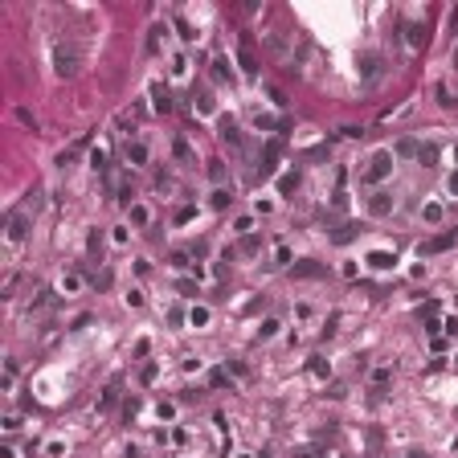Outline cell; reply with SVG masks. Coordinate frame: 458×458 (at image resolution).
<instances>
[{
	"instance_id": "obj_8",
	"label": "cell",
	"mask_w": 458,
	"mask_h": 458,
	"mask_svg": "<svg viewBox=\"0 0 458 458\" xmlns=\"http://www.w3.org/2000/svg\"><path fill=\"white\" fill-rule=\"evenodd\" d=\"M217 135H221L225 143H233V147L241 143V135H237V123H233V119H221V131H217Z\"/></svg>"
},
{
	"instance_id": "obj_20",
	"label": "cell",
	"mask_w": 458,
	"mask_h": 458,
	"mask_svg": "<svg viewBox=\"0 0 458 458\" xmlns=\"http://www.w3.org/2000/svg\"><path fill=\"white\" fill-rule=\"evenodd\" d=\"M90 164H94V172H102V168H106V151H102V147H94V156H90Z\"/></svg>"
},
{
	"instance_id": "obj_30",
	"label": "cell",
	"mask_w": 458,
	"mask_h": 458,
	"mask_svg": "<svg viewBox=\"0 0 458 458\" xmlns=\"http://www.w3.org/2000/svg\"><path fill=\"white\" fill-rule=\"evenodd\" d=\"M209 176H213V180H225V164L213 160V164H209Z\"/></svg>"
},
{
	"instance_id": "obj_25",
	"label": "cell",
	"mask_w": 458,
	"mask_h": 458,
	"mask_svg": "<svg viewBox=\"0 0 458 458\" xmlns=\"http://www.w3.org/2000/svg\"><path fill=\"white\" fill-rule=\"evenodd\" d=\"M131 221H135V225H147V209H143V205H131Z\"/></svg>"
},
{
	"instance_id": "obj_9",
	"label": "cell",
	"mask_w": 458,
	"mask_h": 458,
	"mask_svg": "<svg viewBox=\"0 0 458 458\" xmlns=\"http://www.w3.org/2000/svg\"><path fill=\"white\" fill-rule=\"evenodd\" d=\"M119 389H123V381H111V385H106V393H102V401H98V409H102V413L119 401Z\"/></svg>"
},
{
	"instance_id": "obj_3",
	"label": "cell",
	"mask_w": 458,
	"mask_h": 458,
	"mask_svg": "<svg viewBox=\"0 0 458 458\" xmlns=\"http://www.w3.org/2000/svg\"><path fill=\"white\" fill-rule=\"evenodd\" d=\"M454 241H458V229H450V233H438L434 241H421V250H417V254L425 258V254H438V250H450Z\"/></svg>"
},
{
	"instance_id": "obj_7",
	"label": "cell",
	"mask_w": 458,
	"mask_h": 458,
	"mask_svg": "<svg viewBox=\"0 0 458 458\" xmlns=\"http://www.w3.org/2000/svg\"><path fill=\"white\" fill-rule=\"evenodd\" d=\"M237 62H241V70H246V74H258V62H254V53H250V37H241V49H237Z\"/></svg>"
},
{
	"instance_id": "obj_14",
	"label": "cell",
	"mask_w": 458,
	"mask_h": 458,
	"mask_svg": "<svg viewBox=\"0 0 458 458\" xmlns=\"http://www.w3.org/2000/svg\"><path fill=\"white\" fill-rule=\"evenodd\" d=\"M389 205H393V201H389V193H376V197H372V213H376V217H381V213H389Z\"/></svg>"
},
{
	"instance_id": "obj_11",
	"label": "cell",
	"mask_w": 458,
	"mask_h": 458,
	"mask_svg": "<svg viewBox=\"0 0 458 458\" xmlns=\"http://www.w3.org/2000/svg\"><path fill=\"white\" fill-rule=\"evenodd\" d=\"M25 229H29V221L17 213V217H13V225H9V241H25Z\"/></svg>"
},
{
	"instance_id": "obj_16",
	"label": "cell",
	"mask_w": 458,
	"mask_h": 458,
	"mask_svg": "<svg viewBox=\"0 0 458 458\" xmlns=\"http://www.w3.org/2000/svg\"><path fill=\"white\" fill-rule=\"evenodd\" d=\"M209 385H213V389H225V385H229V372L213 368V372H209Z\"/></svg>"
},
{
	"instance_id": "obj_36",
	"label": "cell",
	"mask_w": 458,
	"mask_h": 458,
	"mask_svg": "<svg viewBox=\"0 0 458 458\" xmlns=\"http://www.w3.org/2000/svg\"><path fill=\"white\" fill-rule=\"evenodd\" d=\"M454 53H458V49H454Z\"/></svg>"
},
{
	"instance_id": "obj_10",
	"label": "cell",
	"mask_w": 458,
	"mask_h": 458,
	"mask_svg": "<svg viewBox=\"0 0 458 458\" xmlns=\"http://www.w3.org/2000/svg\"><path fill=\"white\" fill-rule=\"evenodd\" d=\"M127 164H135V168L147 164V147L143 143H127Z\"/></svg>"
},
{
	"instance_id": "obj_34",
	"label": "cell",
	"mask_w": 458,
	"mask_h": 458,
	"mask_svg": "<svg viewBox=\"0 0 458 458\" xmlns=\"http://www.w3.org/2000/svg\"><path fill=\"white\" fill-rule=\"evenodd\" d=\"M450 193H454V197H458V172H454V176H450Z\"/></svg>"
},
{
	"instance_id": "obj_1",
	"label": "cell",
	"mask_w": 458,
	"mask_h": 458,
	"mask_svg": "<svg viewBox=\"0 0 458 458\" xmlns=\"http://www.w3.org/2000/svg\"><path fill=\"white\" fill-rule=\"evenodd\" d=\"M53 62H58V74H62V78H70V74L78 70V49H74V45H66V41H58Z\"/></svg>"
},
{
	"instance_id": "obj_35",
	"label": "cell",
	"mask_w": 458,
	"mask_h": 458,
	"mask_svg": "<svg viewBox=\"0 0 458 458\" xmlns=\"http://www.w3.org/2000/svg\"><path fill=\"white\" fill-rule=\"evenodd\" d=\"M409 458H425V454H409Z\"/></svg>"
},
{
	"instance_id": "obj_6",
	"label": "cell",
	"mask_w": 458,
	"mask_h": 458,
	"mask_svg": "<svg viewBox=\"0 0 458 458\" xmlns=\"http://www.w3.org/2000/svg\"><path fill=\"white\" fill-rule=\"evenodd\" d=\"M290 270H294L299 278H319V274H328V270H324L319 262H311V258H303V262H294Z\"/></svg>"
},
{
	"instance_id": "obj_24",
	"label": "cell",
	"mask_w": 458,
	"mask_h": 458,
	"mask_svg": "<svg viewBox=\"0 0 458 458\" xmlns=\"http://www.w3.org/2000/svg\"><path fill=\"white\" fill-rule=\"evenodd\" d=\"M229 201H233V193H225V188H217V193H213V205H217V209H225Z\"/></svg>"
},
{
	"instance_id": "obj_5",
	"label": "cell",
	"mask_w": 458,
	"mask_h": 458,
	"mask_svg": "<svg viewBox=\"0 0 458 458\" xmlns=\"http://www.w3.org/2000/svg\"><path fill=\"white\" fill-rule=\"evenodd\" d=\"M151 98H156V111H160V115H168V111H172V90H168L164 82L151 86Z\"/></svg>"
},
{
	"instance_id": "obj_23",
	"label": "cell",
	"mask_w": 458,
	"mask_h": 458,
	"mask_svg": "<svg viewBox=\"0 0 458 458\" xmlns=\"http://www.w3.org/2000/svg\"><path fill=\"white\" fill-rule=\"evenodd\" d=\"M213 66H217V78H229V82H233V70H229V62H225V58H217Z\"/></svg>"
},
{
	"instance_id": "obj_28",
	"label": "cell",
	"mask_w": 458,
	"mask_h": 458,
	"mask_svg": "<svg viewBox=\"0 0 458 458\" xmlns=\"http://www.w3.org/2000/svg\"><path fill=\"white\" fill-rule=\"evenodd\" d=\"M176 156H180V160H193V147H188L184 139H176Z\"/></svg>"
},
{
	"instance_id": "obj_12",
	"label": "cell",
	"mask_w": 458,
	"mask_h": 458,
	"mask_svg": "<svg viewBox=\"0 0 458 458\" xmlns=\"http://www.w3.org/2000/svg\"><path fill=\"white\" fill-rule=\"evenodd\" d=\"M393 262H397L393 254H368V266H372V270H389Z\"/></svg>"
},
{
	"instance_id": "obj_4",
	"label": "cell",
	"mask_w": 458,
	"mask_h": 458,
	"mask_svg": "<svg viewBox=\"0 0 458 458\" xmlns=\"http://www.w3.org/2000/svg\"><path fill=\"white\" fill-rule=\"evenodd\" d=\"M278 151H282V143H278V139H270V143H266V151H262V176H270V172H274Z\"/></svg>"
},
{
	"instance_id": "obj_31",
	"label": "cell",
	"mask_w": 458,
	"mask_h": 458,
	"mask_svg": "<svg viewBox=\"0 0 458 458\" xmlns=\"http://www.w3.org/2000/svg\"><path fill=\"white\" fill-rule=\"evenodd\" d=\"M90 254H94V258H98V254H102V237H98V229H94V233H90Z\"/></svg>"
},
{
	"instance_id": "obj_2",
	"label": "cell",
	"mask_w": 458,
	"mask_h": 458,
	"mask_svg": "<svg viewBox=\"0 0 458 458\" xmlns=\"http://www.w3.org/2000/svg\"><path fill=\"white\" fill-rule=\"evenodd\" d=\"M393 172V156H389V151H381V156L372 160V168L364 172V184H376V180H385Z\"/></svg>"
},
{
	"instance_id": "obj_27",
	"label": "cell",
	"mask_w": 458,
	"mask_h": 458,
	"mask_svg": "<svg viewBox=\"0 0 458 458\" xmlns=\"http://www.w3.org/2000/svg\"><path fill=\"white\" fill-rule=\"evenodd\" d=\"M274 332H278V319H266V324H262V328H258V336H262V340H270V336H274Z\"/></svg>"
},
{
	"instance_id": "obj_22",
	"label": "cell",
	"mask_w": 458,
	"mask_h": 458,
	"mask_svg": "<svg viewBox=\"0 0 458 458\" xmlns=\"http://www.w3.org/2000/svg\"><path fill=\"white\" fill-rule=\"evenodd\" d=\"M381 74V62L376 58H364V78H376Z\"/></svg>"
},
{
	"instance_id": "obj_15",
	"label": "cell",
	"mask_w": 458,
	"mask_h": 458,
	"mask_svg": "<svg viewBox=\"0 0 458 458\" xmlns=\"http://www.w3.org/2000/svg\"><path fill=\"white\" fill-rule=\"evenodd\" d=\"M389 376H393V368H389V364H381V368H372V385H376V389H381V385H385Z\"/></svg>"
},
{
	"instance_id": "obj_32",
	"label": "cell",
	"mask_w": 458,
	"mask_h": 458,
	"mask_svg": "<svg viewBox=\"0 0 458 458\" xmlns=\"http://www.w3.org/2000/svg\"><path fill=\"white\" fill-rule=\"evenodd\" d=\"M17 119H21V123H25V127H33V131H37V119H33V115H29V111H17Z\"/></svg>"
},
{
	"instance_id": "obj_33",
	"label": "cell",
	"mask_w": 458,
	"mask_h": 458,
	"mask_svg": "<svg viewBox=\"0 0 458 458\" xmlns=\"http://www.w3.org/2000/svg\"><path fill=\"white\" fill-rule=\"evenodd\" d=\"M442 217V205H425V221H438Z\"/></svg>"
},
{
	"instance_id": "obj_29",
	"label": "cell",
	"mask_w": 458,
	"mask_h": 458,
	"mask_svg": "<svg viewBox=\"0 0 458 458\" xmlns=\"http://www.w3.org/2000/svg\"><path fill=\"white\" fill-rule=\"evenodd\" d=\"M197 106H201V111H213V98H209L205 90H197Z\"/></svg>"
},
{
	"instance_id": "obj_26",
	"label": "cell",
	"mask_w": 458,
	"mask_h": 458,
	"mask_svg": "<svg viewBox=\"0 0 458 458\" xmlns=\"http://www.w3.org/2000/svg\"><path fill=\"white\" fill-rule=\"evenodd\" d=\"M168 262H172L176 270H184V266H188V254H184V250H176V254H168Z\"/></svg>"
},
{
	"instance_id": "obj_13",
	"label": "cell",
	"mask_w": 458,
	"mask_h": 458,
	"mask_svg": "<svg viewBox=\"0 0 458 458\" xmlns=\"http://www.w3.org/2000/svg\"><path fill=\"white\" fill-rule=\"evenodd\" d=\"M356 233H360V225H340V229L332 233V241H352Z\"/></svg>"
},
{
	"instance_id": "obj_18",
	"label": "cell",
	"mask_w": 458,
	"mask_h": 458,
	"mask_svg": "<svg viewBox=\"0 0 458 458\" xmlns=\"http://www.w3.org/2000/svg\"><path fill=\"white\" fill-rule=\"evenodd\" d=\"M294 184H299V176H294V172H286V176L278 180V193H294Z\"/></svg>"
},
{
	"instance_id": "obj_17",
	"label": "cell",
	"mask_w": 458,
	"mask_h": 458,
	"mask_svg": "<svg viewBox=\"0 0 458 458\" xmlns=\"http://www.w3.org/2000/svg\"><path fill=\"white\" fill-rule=\"evenodd\" d=\"M409 41L413 45H425V25H409Z\"/></svg>"
},
{
	"instance_id": "obj_21",
	"label": "cell",
	"mask_w": 458,
	"mask_h": 458,
	"mask_svg": "<svg viewBox=\"0 0 458 458\" xmlns=\"http://www.w3.org/2000/svg\"><path fill=\"white\" fill-rule=\"evenodd\" d=\"M176 29H180V37H184V41H193V37H197V33H193V25H188L184 17H176Z\"/></svg>"
},
{
	"instance_id": "obj_19",
	"label": "cell",
	"mask_w": 458,
	"mask_h": 458,
	"mask_svg": "<svg viewBox=\"0 0 458 458\" xmlns=\"http://www.w3.org/2000/svg\"><path fill=\"white\" fill-rule=\"evenodd\" d=\"M160 33H164L160 25H156V29H151V33H147V53H156V49H160Z\"/></svg>"
}]
</instances>
